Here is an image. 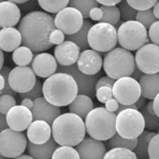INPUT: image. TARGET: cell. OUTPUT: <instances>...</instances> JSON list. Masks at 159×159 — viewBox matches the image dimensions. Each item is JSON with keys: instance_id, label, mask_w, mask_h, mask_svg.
<instances>
[{"instance_id": "obj_1", "label": "cell", "mask_w": 159, "mask_h": 159, "mask_svg": "<svg viewBox=\"0 0 159 159\" xmlns=\"http://www.w3.org/2000/svg\"><path fill=\"white\" fill-rule=\"evenodd\" d=\"M56 29L54 18L48 12L32 11L19 23L18 30L22 36V43L34 53H41L53 47L50 34Z\"/></svg>"}, {"instance_id": "obj_2", "label": "cell", "mask_w": 159, "mask_h": 159, "mask_svg": "<svg viewBox=\"0 0 159 159\" xmlns=\"http://www.w3.org/2000/svg\"><path fill=\"white\" fill-rule=\"evenodd\" d=\"M77 94V82L66 73H55L43 84V96L50 104L59 107L69 106Z\"/></svg>"}, {"instance_id": "obj_3", "label": "cell", "mask_w": 159, "mask_h": 159, "mask_svg": "<svg viewBox=\"0 0 159 159\" xmlns=\"http://www.w3.org/2000/svg\"><path fill=\"white\" fill-rule=\"evenodd\" d=\"M52 138L60 146H77L86 137L84 119L73 113H64L51 125Z\"/></svg>"}, {"instance_id": "obj_4", "label": "cell", "mask_w": 159, "mask_h": 159, "mask_svg": "<svg viewBox=\"0 0 159 159\" xmlns=\"http://www.w3.org/2000/svg\"><path fill=\"white\" fill-rule=\"evenodd\" d=\"M116 116L104 107L93 108L85 117L86 132L93 139L107 141L116 134Z\"/></svg>"}, {"instance_id": "obj_5", "label": "cell", "mask_w": 159, "mask_h": 159, "mask_svg": "<svg viewBox=\"0 0 159 159\" xmlns=\"http://www.w3.org/2000/svg\"><path fill=\"white\" fill-rule=\"evenodd\" d=\"M103 68L107 75L114 80L131 77L136 68L134 56L129 50L115 47L104 56Z\"/></svg>"}, {"instance_id": "obj_6", "label": "cell", "mask_w": 159, "mask_h": 159, "mask_svg": "<svg viewBox=\"0 0 159 159\" xmlns=\"http://www.w3.org/2000/svg\"><path fill=\"white\" fill-rule=\"evenodd\" d=\"M149 41L147 29L136 20L124 22L117 30V43L122 48L135 51Z\"/></svg>"}, {"instance_id": "obj_7", "label": "cell", "mask_w": 159, "mask_h": 159, "mask_svg": "<svg viewBox=\"0 0 159 159\" xmlns=\"http://www.w3.org/2000/svg\"><path fill=\"white\" fill-rule=\"evenodd\" d=\"M87 41L92 50L98 53H107L117 46V30L109 23L99 22L90 29Z\"/></svg>"}, {"instance_id": "obj_8", "label": "cell", "mask_w": 159, "mask_h": 159, "mask_svg": "<svg viewBox=\"0 0 159 159\" xmlns=\"http://www.w3.org/2000/svg\"><path fill=\"white\" fill-rule=\"evenodd\" d=\"M116 133L128 139L137 138L145 129L144 119L139 110L127 108L116 116Z\"/></svg>"}, {"instance_id": "obj_9", "label": "cell", "mask_w": 159, "mask_h": 159, "mask_svg": "<svg viewBox=\"0 0 159 159\" xmlns=\"http://www.w3.org/2000/svg\"><path fill=\"white\" fill-rule=\"evenodd\" d=\"M27 138L23 132L9 128L0 133V153L7 158H15L26 150Z\"/></svg>"}, {"instance_id": "obj_10", "label": "cell", "mask_w": 159, "mask_h": 159, "mask_svg": "<svg viewBox=\"0 0 159 159\" xmlns=\"http://www.w3.org/2000/svg\"><path fill=\"white\" fill-rule=\"evenodd\" d=\"M112 91L113 97L123 105H133L141 96L139 82L131 77L116 80Z\"/></svg>"}, {"instance_id": "obj_11", "label": "cell", "mask_w": 159, "mask_h": 159, "mask_svg": "<svg viewBox=\"0 0 159 159\" xmlns=\"http://www.w3.org/2000/svg\"><path fill=\"white\" fill-rule=\"evenodd\" d=\"M136 67L144 74L159 73V46L146 43L135 53Z\"/></svg>"}, {"instance_id": "obj_12", "label": "cell", "mask_w": 159, "mask_h": 159, "mask_svg": "<svg viewBox=\"0 0 159 159\" xmlns=\"http://www.w3.org/2000/svg\"><path fill=\"white\" fill-rule=\"evenodd\" d=\"M84 18L81 12L70 6L61 9L54 18L56 28L67 36L77 33L84 24Z\"/></svg>"}, {"instance_id": "obj_13", "label": "cell", "mask_w": 159, "mask_h": 159, "mask_svg": "<svg viewBox=\"0 0 159 159\" xmlns=\"http://www.w3.org/2000/svg\"><path fill=\"white\" fill-rule=\"evenodd\" d=\"M36 82V75L30 66H16L9 73V86L16 93L29 92L33 89Z\"/></svg>"}, {"instance_id": "obj_14", "label": "cell", "mask_w": 159, "mask_h": 159, "mask_svg": "<svg viewBox=\"0 0 159 159\" xmlns=\"http://www.w3.org/2000/svg\"><path fill=\"white\" fill-rule=\"evenodd\" d=\"M57 72L69 74L74 77L78 87L79 94H86L93 98L95 96V86L98 80V75H87L83 74L77 68V63L69 66H58Z\"/></svg>"}, {"instance_id": "obj_15", "label": "cell", "mask_w": 159, "mask_h": 159, "mask_svg": "<svg viewBox=\"0 0 159 159\" xmlns=\"http://www.w3.org/2000/svg\"><path fill=\"white\" fill-rule=\"evenodd\" d=\"M8 127L16 131H26L33 120V113L29 108L23 105L12 107L6 114Z\"/></svg>"}, {"instance_id": "obj_16", "label": "cell", "mask_w": 159, "mask_h": 159, "mask_svg": "<svg viewBox=\"0 0 159 159\" xmlns=\"http://www.w3.org/2000/svg\"><path fill=\"white\" fill-rule=\"evenodd\" d=\"M31 68L37 77L47 79L57 73L58 63L53 55L47 52H41L33 57Z\"/></svg>"}, {"instance_id": "obj_17", "label": "cell", "mask_w": 159, "mask_h": 159, "mask_svg": "<svg viewBox=\"0 0 159 159\" xmlns=\"http://www.w3.org/2000/svg\"><path fill=\"white\" fill-rule=\"evenodd\" d=\"M80 71L87 75H97L103 67V59L98 52L87 49L81 52L77 62Z\"/></svg>"}, {"instance_id": "obj_18", "label": "cell", "mask_w": 159, "mask_h": 159, "mask_svg": "<svg viewBox=\"0 0 159 159\" xmlns=\"http://www.w3.org/2000/svg\"><path fill=\"white\" fill-rule=\"evenodd\" d=\"M80 48L70 40H65L56 46L54 49V57L60 66H69L77 63L80 54Z\"/></svg>"}, {"instance_id": "obj_19", "label": "cell", "mask_w": 159, "mask_h": 159, "mask_svg": "<svg viewBox=\"0 0 159 159\" xmlns=\"http://www.w3.org/2000/svg\"><path fill=\"white\" fill-rule=\"evenodd\" d=\"M76 147L80 159H103L107 152L106 145L103 141L90 137H85Z\"/></svg>"}, {"instance_id": "obj_20", "label": "cell", "mask_w": 159, "mask_h": 159, "mask_svg": "<svg viewBox=\"0 0 159 159\" xmlns=\"http://www.w3.org/2000/svg\"><path fill=\"white\" fill-rule=\"evenodd\" d=\"M31 111L33 120H44L50 125L61 114L60 108L48 102L43 96L33 101V107Z\"/></svg>"}, {"instance_id": "obj_21", "label": "cell", "mask_w": 159, "mask_h": 159, "mask_svg": "<svg viewBox=\"0 0 159 159\" xmlns=\"http://www.w3.org/2000/svg\"><path fill=\"white\" fill-rule=\"evenodd\" d=\"M26 138L35 144H42L52 138L51 125L42 120H33L26 130Z\"/></svg>"}, {"instance_id": "obj_22", "label": "cell", "mask_w": 159, "mask_h": 159, "mask_svg": "<svg viewBox=\"0 0 159 159\" xmlns=\"http://www.w3.org/2000/svg\"><path fill=\"white\" fill-rule=\"evenodd\" d=\"M21 19V12L17 4L12 2L5 1L0 2V27H14Z\"/></svg>"}, {"instance_id": "obj_23", "label": "cell", "mask_w": 159, "mask_h": 159, "mask_svg": "<svg viewBox=\"0 0 159 159\" xmlns=\"http://www.w3.org/2000/svg\"><path fill=\"white\" fill-rule=\"evenodd\" d=\"M22 44V36L18 29L14 27L0 30V49L2 51L13 52Z\"/></svg>"}, {"instance_id": "obj_24", "label": "cell", "mask_w": 159, "mask_h": 159, "mask_svg": "<svg viewBox=\"0 0 159 159\" xmlns=\"http://www.w3.org/2000/svg\"><path fill=\"white\" fill-rule=\"evenodd\" d=\"M58 148V144L53 138L42 144H35L28 141L27 152L35 159H51L53 152Z\"/></svg>"}, {"instance_id": "obj_25", "label": "cell", "mask_w": 159, "mask_h": 159, "mask_svg": "<svg viewBox=\"0 0 159 159\" xmlns=\"http://www.w3.org/2000/svg\"><path fill=\"white\" fill-rule=\"evenodd\" d=\"M138 82L141 96L149 101H153L159 93V74H144Z\"/></svg>"}, {"instance_id": "obj_26", "label": "cell", "mask_w": 159, "mask_h": 159, "mask_svg": "<svg viewBox=\"0 0 159 159\" xmlns=\"http://www.w3.org/2000/svg\"><path fill=\"white\" fill-rule=\"evenodd\" d=\"M93 109V101L90 96L86 94H77L75 99L69 104V111L85 119L87 114Z\"/></svg>"}, {"instance_id": "obj_27", "label": "cell", "mask_w": 159, "mask_h": 159, "mask_svg": "<svg viewBox=\"0 0 159 159\" xmlns=\"http://www.w3.org/2000/svg\"><path fill=\"white\" fill-rule=\"evenodd\" d=\"M156 133L154 131L144 130L139 136L137 138V144L133 152L136 155L138 159L148 158V147L152 138Z\"/></svg>"}, {"instance_id": "obj_28", "label": "cell", "mask_w": 159, "mask_h": 159, "mask_svg": "<svg viewBox=\"0 0 159 159\" xmlns=\"http://www.w3.org/2000/svg\"><path fill=\"white\" fill-rule=\"evenodd\" d=\"M92 26H93V23L90 20H84V24H83L80 30L74 34L66 36V39L75 43L80 48V50H87V49H89L87 36H88L89 30Z\"/></svg>"}, {"instance_id": "obj_29", "label": "cell", "mask_w": 159, "mask_h": 159, "mask_svg": "<svg viewBox=\"0 0 159 159\" xmlns=\"http://www.w3.org/2000/svg\"><path fill=\"white\" fill-rule=\"evenodd\" d=\"M33 52L26 46H20L12 52V61L18 66L30 65L33 60Z\"/></svg>"}, {"instance_id": "obj_30", "label": "cell", "mask_w": 159, "mask_h": 159, "mask_svg": "<svg viewBox=\"0 0 159 159\" xmlns=\"http://www.w3.org/2000/svg\"><path fill=\"white\" fill-rule=\"evenodd\" d=\"M136 144L137 138H134V139L124 138L120 137L118 134L116 133L112 138L107 141L105 145L106 148H107L109 150L112 148H127L133 151L136 147Z\"/></svg>"}, {"instance_id": "obj_31", "label": "cell", "mask_w": 159, "mask_h": 159, "mask_svg": "<svg viewBox=\"0 0 159 159\" xmlns=\"http://www.w3.org/2000/svg\"><path fill=\"white\" fill-rule=\"evenodd\" d=\"M101 9L103 12V16L100 22L109 23L114 26L118 24L120 20V13L117 6H101Z\"/></svg>"}, {"instance_id": "obj_32", "label": "cell", "mask_w": 159, "mask_h": 159, "mask_svg": "<svg viewBox=\"0 0 159 159\" xmlns=\"http://www.w3.org/2000/svg\"><path fill=\"white\" fill-rule=\"evenodd\" d=\"M39 6L48 13H57L68 6L70 0H37Z\"/></svg>"}, {"instance_id": "obj_33", "label": "cell", "mask_w": 159, "mask_h": 159, "mask_svg": "<svg viewBox=\"0 0 159 159\" xmlns=\"http://www.w3.org/2000/svg\"><path fill=\"white\" fill-rule=\"evenodd\" d=\"M99 6L96 0H70L68 6L74 7L81 12L84 18H89V12L93 8Z\"/></svg>"}, {"instance_id": "obj_34", "label": "cell", "mask_w": 159, "mask_h": 159, "mask_svg": "<svg viewBox=\"0 0 159 159\" xmlns=\"http://www.w3.org/2000/svg\"><path fill=\"white\" fill-rule=\"evenodd\" d=\"M51 159H80L77 149L71 146H58Z\"/></svg>"}, {"instance_id": "obj_35", "label": "cell", "mask_w": 159, "mask_h": 159, "mask_svg": "<svg viewBox=\"0 0 159 159\" xmlns=\"http://www.w3.org/2000/svg\"><path fill=\"white\" fill-rule=\"evenodd\" d=\"M103 159H138V158L133 151L117 148L107 152Z\"/></svg>"}, {"instance_id": "obj_36", "label": "cell", "mask_w": 159, "mask_h": 159, "mask_svg": "<svg viewBox=\"0 0 159 159\" xmlns=\"http://www.w3.org/2000/svg\"><path fill=\"white\" fill-rule=\"evenodd\" d=\"M119 10L120 13V19L125 22L131 21V20H136V16L138 11L131 7L126 0H122L118 4Z\"/></svg>"}, {"instance_id": "obj_37", "label": "cell", "mask_w": 159, "mask_h": 159, "mask_svg": "<svg viewBox=\"0 0 159 159\" xmlns=\"http://www.w3.org/2000/svg\"><path fill=\"white\" fill-rule=\"evenodd\" d=\"M135 20L141 23L148 30L155 22L157 21V19L154 15L152 9H150L147 10L138 11Z\"/></svg>"}, {"instance_id": "obj_38", "label": "cell", "mask_w": 159, "mask_h": 159, "mask_svg": "<svg viewBox=\"0 0 159 159\" xmlns=\"http://www.w3.org/2000/svg\"><path fill=\"white\" fill-rule=\"evenodd\" d=\"M144 119V126L148 131H159V117L156 115H152L148 114L144 108L141 111Z\"/></svg>"}, {"instance_id": "obj_39", "label": "cell", "mask_w": 159, "mask_h": 159, "mask_svg": "<svg viewBox=\"0 0 159 159\" xmlns=\"http://www.w3.org/2000/svg\"><path fill=\"white\" fill-rule=\"evenodd\" d=\"M16 105V100L14 96L9 94L0 95V113L4 115L7 114L9 109Z\"/></svg>"}, {"instance_id": "obj_40", "label": "cell", "mask_w": 159, "mask_h": 159, "mask_svg": "<svg viewBox=\"0 0 159 159\" xmlns=\"http://www.w3.org/2000/svg\"><path fill=\"white\" fill-rule=\"evenodd\" d=\"M127 2L138 11L147 10L153 8L158 0H126Z\"/></svg>"}, {"instance_id": "obj_41", "label": "cell", "mask_w": 159, "mask_h": 159, "mask_svg": "<svg viewBox=\"0 0 159 159\" xmlns=\"http://www.w3.org/2000/svg\"><path fill=\"white\" fill-rule=\"evenodd\" d=\"M19 95H20V97L22 99H23V98H30V99L33 100V101L40 98V97H43L42 82L39 80H36V84H35L32 90H30L29 92H26V93H19Z\"/></svg>"}, {"instance_id": "obj_42", "label": "cell", "mask_w": 159, "mask_h": 159, "mask_svg": "<svg viewBox=\"0 0 159 159\" xmlns=\"http://www.w3.org/2000/svg\"><path fill=\"white\" fill-rule=\"evenodd\" d=\"M11 70L9 66H3L2 68L0 70V74L3 76L5 79V87L4 89L0 92V95L2 94H9L12 95V96L15 97L17 93H16L10 87L9 84V73H10Z\"/></svg>"}, {"instance_id": "obj_43", "label": "cell", "mask_w": 159, "mask_h": 159, "mask_svg": "<svg viewBox=\"0 0 159 159\" xmlns=\"http://www.w3.org/2000/svg\"><path fill=\"white\" fill-rule=\"evenodd\" d=\"M95 97L99 102L105 104L108 100L114 98L113 97L112 88L108 87H101L97 89L95 91Z\"/></svg>"}, {"instance_id": "obj_44", "label": "cell", "mask_w": 159, "mask_h": 159, "mask_svg": "<svg viewBox=\"0 0 159 159\" xmlns=\"http://www.w3.org/2000/svg\"><path fill=\"white\" fill-rule=\"evenodd\" d=\"M148 158L159 159V133L152 138L148 147Z\"/></svg>"}, {"instance_id": "obj_45", "label": "cell", "mask_w": 159, "mask_h": 159, "mask_svg": "<svg viewBox=\"0 0 159 159\" xmlns=\"http://www.w3.org/2000/svg\"><path fill=\"white\" fill-rule=\"evenodd\" d=\"M149 39L154 44L159 46V20L153 23L148 29Z\"/></svg>"}, {"instance_id": "obj_46", "label": "cell", "mask_w": 159, "mask_h": 159, "mask_svg": "<svg viewBox=\"0 0 159 159\" xmlns=\"http://www.w3.org/2000/svg\"><path fill=\"white\" fill-rule=\"evenodd\" d=\"M66 36L65 34L58 29H54L50 34V41L53 45H59L64 42Z\"/></svg>"}, {"instance_id": "obj_47", "label": "cell", "mask_w": 159, "mask_h": 159, "mask_svg": "<svg viewBox=\"0 0 159 159\" xmlns=\"http://www.w3.org/2000/svg\"><path fill=\"white\" fill-rule=\"evenodd\" d=\"M115 80H116L108 77L107 75L104 76V77H101V78L98 80V81L96 83V86H95V89L97 90V89L100 88L101 87H108L112 88Z\"/></svg>"}, {"instance_id": "obj_48", "label": "cell", "mask_w": 159, "mask_h": 159, "mask_svg": "<svg viewBox=\"0 0 159 159\" xmlns=\"http://www.w3.org/2000/svg\"><path fill=\"white\" fill-rule=\"evenodd\" d=\"M119 105H120V104H119L118 101L114 98H112L110 100H108L104 104V107L110 112L115 113L116 114V112H117V111L119 108Z\"/></svg>"}, {"instance_id": "obj_49", "label": "cell", "mask_w": 159, "mask_h": 159, "mask_svg": "<svg viewBox=\"0 0 159 159\" xmlns=\"http://www.w3.org/2000/svg\"><path fill=\"white\" fill-rule=\"evenodd\" d=\"M102 16L103 12L101 10V7H99V6L93 8L90 11V12H89V18H90L93 21L100 22L101 19H102Z\"/></svg>"}, {"instance_id": "obj_50", "label": "cell", "mask_w": 159, "mask_h": 159, "mask_svg": "<svg viewBox=\"0 0 159 159\" xmlns=\"http://www.w3.org/2000/svg\"><path fill=\"white\" fill-rule=\"evenodd\" d=\"M99 4L102 6H117L122 0H96Z\"/></svg>"}, {"instance_id": "obj_51", "label": "cell", "mask_w": 159, "mask_h": 159, "mask_svg": "<svg viewBox=\"0 0 159 159\" xmlns=\"http://www.w3.org/2000/svg\"><path fill=\"white\" fill-rule=\"evenodd\" d=\"M147 101L148 100L146 98H144V97L141 96L139 98V99L135 102L134 105L136 107V109L137 110H141L144 106L146 105L147 104Z\"/></svg>"}, {"instance_id": "obj_52", "label": "cell", "mask_w": 159, "mask_h": 159, "mask_svg": "<svg viewBox=\"0 0 159 159\" xmlns=\"http://www.w3.org/2000/svg\"><path fill=\"white\" fill-rule=\"evenodd\" d=\"M8 124L7 121H6V115L1 114L0 113V133L3 131V130L8 128Z\"/></svg>"}, {"instance_id": "obj_53", "label": "cell", "mask_w": 159, "mask_h": 159, "mask_svg": "<svg viewBox=\"0 0 159 159\" xmlns=\"http://www.w3.org/2000/svg\"><path fill=\"white\" fill-rule=\"evenodd\" d=\"M144 110L147 111L148 114H152V115H156L155 113V111H154V107H153V101H150L148 103L146 104V105L144 107Z\"/></svg>"}, {"instance_id": "obj_54", "label": "cell", "mask_w": 159, "mask_h": 159, "mask_svg": "<svg viewBox=\"0 0 159 159\" xmlns=\"http://www.w3.org/2000/svg\"><path fill=\"white\" fill-rule=\"evenodd\" d=\"M21 105L26 107L29 108V109L32 110L33 107V100L30 99V98H23V99H22Z\"/></svg>"}, {"instance_id": "obj_55", "label": "cell", "mask_w": 159, "mask_h": 159, "mask_svg": "<svg viewBox=\"0 0 159 159\" xmlns=\"http://www.w3.org/2000/svg\"><path fill=\"white\" fill-rule=\"evenodd\" d=\"M153 107L155 114L157 117H159V93L154 98L153 100Z\"/></svg>"}, {"instance_id": "obj_56", "label": "cell", "mask_w": 159, "mask_h": 159, "mask_svg": "<svg viewBox=\"0 0 159 159\" xmlns=\"http://www.w3.org/2000/svg\"><path fill=\"white\" fill-rule=\"evenodd\" d=\"M143 75H144V74H143V73L141 72L139 69H138V68L136 67L134 69V72L132 73V74H131V77L134 80H136L139 81L140 79L142 77Z\"/></svg>"}, {"instance_id": "obj_57", "label": "cell", "mask_w": 159, "mask_h": 159, "mask_svg": "<svg viewBox=\"0 0 159 159\" xmlns=\"http://www.w3.org/2000/svg\"><path fill=\"white\" fill-rule=\"evenodd\" d=\"M152 11H153V13L155 15V16L156 17L157 20H159V1L155 3V6L152 8Z\"/></svg>"}, {"instance_id": "obj_58", "label": "cell", "mask_w": 159, "mask_h": 159, "mask_svg": "<svg viewBox=\"0 0 159 159\" xmlns=\"http://www.w3.org/2000/svg\"><path fill=\"white\" fill-rule=\"evenodd\" d=\"M4 60H5V57H4V53H3L2 50L0 49V70L2 68L3 64H4Z\"/></svg>"}, {"instance_id": "obj_59", "label": "cell", "mask_w": 159, "mask_h": 159, "mask_svg": "<svg viewBox=\"0 0 159 159\" xmlns=\"http://www.w3.org/2000/svg\"><path fill=\"white\" fill-rule=\"evenodd\" d=\"M5 87V79L3 76L0 74V92L4 89Z\"/></svg>"}, {"instance_id": "obj_60", "label": "cell", "mask_w": 159, "mask_h": 159, "mask_svg": "<svg viewBox=\"0 0 159 159\" xmlns=\"http://www.w3.org/2000/svg\"><path fill=\"white\" fill-rule=\"evenodd\" d=\"M13 159H35V158H33V157L30 155H23H23H20V156L16 157V158Z\"/></svg>"}, {"instance_id": "obj_61", "label": "cell", "mask_w": 159, "mask_h": 159, "mask_svg": "<svg viewBox=\"0 0 159 159\" xmlns=\"http://www.w3.org/2000/svg\"><path fill=\"white\" fill-rule=\"evenodd\" d=\"M7 1L12 2L16 3V4H23V3L28 2L29 0H7Z\"/></svg>"}, {"instance_id": "obj_62", "label": "cell", "mask_w": 159, "mask_h": 159, "mask_svg": "<svg viewBox=\"0 0 159 159\" xmlns=\"http://www.w3.org/2000/svg\"><path fill=\"white\" fill-rule=\"evenodd\" d=\"M0 159H9V158H6V157H4L2 155L1 153H0Z\"/></svg>"}, {"instance_id": "obj_63", "label": "cell", "mask_w": 159, "mask_h": 159, "mask_svg": "<svg viewBox=\"0 0 159 159\" xmlns=\"http://www.w3.org/2000/svg\"><path fill=\"white\" fill-rule=\"evenodd\" d=\"M3 1H5V0H0V2H3Z\"/></svg>"}, {"instance_id": "obj_64", "label": "cell", "mask_w": 159, "mask_h": 159, "mask_svg": "<svg viewBox=\"0 0 159 159\" xmlns=\"http://www.w3.org/2000/svg\"><path fill=\"white\" fill-rule=\"evenodd\" d=\"M147 159H150V158H147Z\"/></svg>"}]
</instances>
